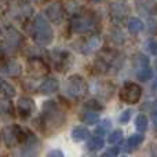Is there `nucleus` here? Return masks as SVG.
<instances>
[{
  "label": "nucleus",
  "mask_w": 157,
  "mask_h": 157,
  "mask_svg": "<svg viewBox=\"0 0 157 157\" xmlns=\"http://www.w3.org/2000/svg\"><path fill=\"white\" fill-rule=\"evenodd\" d=\"M0 36H2V30H0Z\"/></svg>",
  "instance_id": "40"
},
{
  "label": "nucleus",
  "mask_w": 157,
  "mask_h": 157,
  "mask_svg": "<svg viewBox=\"0 0 157 157\" xmlns=\"http://www.w3.org/2000/svg\"><path fill=\"white\" fill-rule=\"evenodd\" d=\"M22 72V68L14 59H3L0 62V73L7 77H18Z\"/></svg>",
  "instance_id": "13"
},
{
  "label": "nucleus",
  "mask_w": 157,
  "mask_h": 157,
  "mask_svg": "<svg viewBox=\"0 0 157 157\" xmlns=\"http://www.w3.org/2000/svg\"><path fill=\"white\" fill-rule=\"evenodd\" d=\"M86 108L92 109V110H95V112H99V110H102L103 109V105L102 103H99L98 101H95V99H90V101H87L86 102Z\"/></svg>",
  "instance_id": "30"
},
{
  "label": "nucleus",
  "mask_w": 157,
  "mask_h": 157,
  "mask_svg": "<svg viewBox=\"0 0 157 157\" xmlns=\"http://www.w3.org/2000/svg\"><path fill=\"white\" fill-rule=\"evenodd\" d=\"M50 61L58 72H65L72 63V55L63 50H54L50 52Z\"/></svg>",
  "instance_id": "9"
},
{
  "label": "nucleus",
  "mask_w": 157,
  "mask_h": 157,
  "mask_svg": "<svg viewBox=\"0 0 157 157\" xmlns=\"http://www.w3.org/2000/svg\"><path fill=\"white\" fill-rule=\"evenodd\" d=\"M50 156H62V152H58V150H54V152L50 153Z\"/></svg>",
  "instance_id": "35"
},
{
  "label": "nucleus",
  "mask_w": 157,
  "mask_h": 157,
  "mask_svg": "<svg viewBox=\"0 0 157 157\" xmlns=\"http://www.w3.org/2000/svg\"><path fill=\"white\" fill-rule=\"evenodd\" d=\"M101 43H102L101 36L91 35L90 37H87L86 40H84L83 47H81V52H83V54H87V55L94 54V52H97V50L101 47Z\"/></svg>",
  "instance_id": "15"
},
{
  "label": "nucleus",
  "mask_w": 157,
  "mask_h": 157,
  "mask_svg": "<svg viewBox=\"0 0 157 157\" xmlns=\"http://www.w3.org/2000/svg\"><path fill=\"white\" fill-rule=\"evenodd\" d=\"M22 145H24V149H22V152H21L22 155H36V153L39 152V145H40V142L37 141L35 134L30 132L28 139Z\"/></svg>",
  "instance_id": "17"
},
{
  "label": "nucleus",
  "mask_w": 157,
  "mask_h": 157,
  "mask_svg": "<svg viewBox=\"0 0 157 157\" xmlns=\"http://www.w3.org/2000/svg\"><path fill=\"white\" fill-rule=\"evenodd\" d=\"M7 13L18 22H26L32 17L33 8L25 0H13L7 7Z\"/></svg>",
  "instance_id": "6"
},
{
  "label": "nucleus",
  "mask_w": 157,
  "mask_h": 157,
  "mask_svg": "<svg viewBox=\"0 0 157 157\" xmlns=\"http://www.w3.org/2000/svg\"><path fill=\"white\" fill-rule=\"evenodd\" d=\"M110 127H112L110 121H109V120H103L102 123L98 124L97 131H95V132H97L98 135H105V134H108V131L110 130Z\"/></svg>",
  "instance_id": "28"
},
{
  "label": "nucleus",
  "mask_w": 157,
  "mask_h": 157,
  "mask_svg": "<svg viewBox=\"0 0 157 157\" xmlns=\"http://www.w3.org/2000/svg\"><path fill=\"white\" fill-rule=\"evenodd\" d=\"M135 66H136V69H142V68H145V66H149V59H147L145 55H142V54L136 55Z\"/></svg>",
  "instance_id": "29"
},
{
  "label": "nucleus",
  "mask_w": 157,
  "mask_h": 157,
  "mask_svg": "<svg viewBox=\"0 0 157 157\" xmlns=\"http://www.w3.org/2000/svg\"><path fill=\"white\" fill-rule=\"evenodd\" d=\"M65 91L69 97L75 98V99H80L88 91V86H87V81L84 80L81 76L78 75H73L66 80L65 83Z\"/></svg>",
  "instance_id": "7"
},
{
  "label": "nucleus",
  "mask_w": 157,
  "mask_h": 157,
  "mask_svg": "<svg viewBox=\"0 0 157 157\" xmlns=\"http://www.w3.org/2000/svg\"><path fill=\"white\" fill-rule=\"evenodd\" d=\"M30 35H32L33 40L40 46H47L52 41L54 32H52V28L46 15L39 14L37 17H35V19L30 24Z\"/></svg>",
  "instance_id": "2"
},
{
  "label": "nucleus",
  "mask_w": 157,
  "mask_h": 157,
  "mask_svg": "<svg viewBox=\"0 0 157 157\" xmlns=\"http://www.w3.org/2000/svg\"><path fill=\"white\" fill-rule=\"evenodd\" d=\"M123 141V131L121 130H116L109 135V144L112 145H119Z\"/></svg>",
  "instance_id": "27"
},
{
  "label": "nucleus",
  "mask_w": 157,
  "mask_h": 157,
  "mask_svg": "<svg viewBox=\"0 0 157 157\" xmlns=\"http://www.w3.org/2000/svg\"><path fill=\"white\" fill-rule=\"evenodd\" d=\"M131 116H132V110H124L121 113V116H120V123H123V124H125V123L130 121Z\"/></svg>",
  "instance_id": "32"
},
{
  "label": "nucleus",
  "mask_w": 157,
  "mask_h": 157,
  "mask_svg": "<svg viewBox=\"0 0 157 157\" xmlns=\"http://www.w3.org/2000/svg\"><path fill=\"white\" fill-rule=\"evenodd\" d=\"M147 125H149V120L145 114H139L135 119V128L139 132H145L147 130Z\"/></svg>",
  "instance_id": "25"
},
{
  "label": "nucleus",
  "mask_w": 157,
  "mask_h": 157,
  "mask_svg": "<svg viewBox=\"0 0 157 157\" xmlns=\"http://www.w3.org/2000/svg\"><path fill=\"white\" fill-rule=\"evenodd\" d=\"M15 95V88L8 81L0 80V98L2 99H11Z\"/></svg>",
  "instance_id": "19"
},
{
  "label": "nucleus",
  "mask_w": 157,
  "mask_h": 157,
  "mask_svg": "<svg viewBox=\"0 0 157 157\" xmlns=\"http://www.w3.org/2000/svg\"><path fill=\"white\" fill-rule=\"evenodd\" d=\"M127 28H128V30H130V33H132V35H138V33L144 29V22H142L141 19L134 18L132 17V18H128Z\"/></svg>",
  "instance_id": "22"
},
{
  "label": "nucleus",
  "mask_w": 157,
  "mask_h": 157,
  "mask_svg": "<svg viewBox=\"0 0 157 157\" xmlns=\"http://www.w3.org/2000/svg\"><path fill=\"white\" fill-rule=\"evenodd\" d=\"M144 139H145V136L142 135V132L130 136V139H128L127 144H125V152H132V150H135L136 147L144 142Z\"/></svg>",
  "instance_id": "20"
},
{
  "label": "nucleus",
  "mask_w": 157,
  "mask_h": 157,
  "mask_svg": "<svg viewBox=\"0 0 157 157\" xmlns=\"http://www.w3.org/2000/svg\"><path fill=\"white\" fill-rule=\"evenodd\" d=\"M90 2H92V3H101L102 0H90Z\"/></svg>",
  "instance_id": "37"
},
{
  "label": "nucleus",
  "mask_w": 157,
  "mask_h": 157,
  "mask_svg": "<svg viewBox=\"0 0 157 157\" xmlns=\"http://www.w3.org/2000/svg\"><path fill=\"white\" fill-rule=\"evenodd\" d=\"M103 145H105V142H103V139L101 138V136H92V138L87 142V149H88L90 152H97V150L102 149Z\"/></svg>",
  "instance_id": "24"
},
{
  "label": "nucleus",
  "mask_w": 157,
  "mask_h": 157,
  "mask_svg": "<svg viewBox=\"0 0 157 157\" xmlns=\"http://www.w3.org/2000/svg\"><path fill=\"white\" fill-rule=\"evenodd\" d=\"M28 66H29V72L36 77L43 76L48 72V66L46 65V62L41 57H30L28 61Z\"/></svg>",
  "instance_id": "14"
},
{
  "label": "nucleus",
  "mask_w": 157,
  "mask_h": 157,
  "mask_svg": "<svg viewBox=\"0 0 157 157\" xmlns=\"http://www.w3.org/2000/svg\"><path fill=\"white\" fill-rule=\"evenodd\" d=\"M153 116H155V119L157 120V103L153 106Z\"/></svg>",
  "instance_id": "36"
},
{
  "label": "nucleus",
  "mask_w": 157,
  "mask_h": 157,
  "mask_svg": "<svg viewBox=\"0 0 157 157\" xmlns=\"http://www.w3.org/2000/svg\"><path fill=\"white\" fill-rule=\"evenodd\" d=\"M112 39L114 40V43L116 44H121L123 41H124L123 33L120 32V30H113V32H112Z\"/></svg>",
  "instance_id": "31"
},
{
  "label": "nucleus",
  "mask_w": 157,
  "mask_h": 157,
  "mask_svg": "<svg viewBox=\"0 0 157 157\" xmlns=\"http://www.w3.org/2000/svg\"><path fill=\"white\" fill-rule=\"evenodd\" d=\"M44 13H46V17L48 18V21H51L52 24H61L63 19V15H65V10H63L62 4L58 2L48 4Z\"/></svg>",
  "instance_id": "12"
},
{
  "label": "nucleus",
  "mask_w": 157,
  "mask_h": 157,
  "mask_svg": "<svg viewBox=\"0 0 157 157\" xmlns=\"http://www.w3.org/2000/svg\"><path fill=\"white\" fill-rule=\"evenodd\" d=\"M138 78L141 81H147L150 80V77H152V69H150V66H145V68L142 69H138Z\"/></svg>",
  "instance_id": "26"
},
{
  "label": "nucleus",
  "mask_w": 157,
  "mask_h": 157,
  "mask_svg": "<svg viewBox=\"0 0 157 157\" xmlns=\"http://www.w3.org/2000/svg\"><path fill=\"white\" fill-rule=\"evenodd\" d=\"M141 97H142V88L141 86H138L135 83H127L120 91V99L124 103H128V105L138 103Z\"/></svg>",
  "instance_id": "8"
},
{
  "label": "nucleus",
  "mask_w": 157,
  "mask_h": 157,
  "mask_svg": "<svg viewBox=\"0 0 157 157\" xmlns=\"http://www.w3.org/2000/svg\"><path fill=\"white\" fill-rule=\"evenodd\" d=\"M2 10H3V2L0 0V13H2Z\"/></svg>",
  "instance_id": "38"
},
{
  "label": "nucleus",
  "mask_w": 157,
  "mask_h": 157,
  "mask_svg": "<svg viewBox=\"0 0 157 157\" xmlns=\"http://www.w3.org/2000/svg\"><path fill=\"white\" fill-rule=\"evenodd\" d=\"M147 50H149L152 54H157V43L156 41H149V44H147Z\"/></svg>",
  "instance_id": "34"
},
{
  "label": "nucleus",
  "mask_w": 157,
  "mask_h": 157,
  "mask_svg": "<svg viewBox=\"0 0 157 157\" xmlns=\"http://www.w3.org/2000/svg\"><path fill=\"white\" fill-rule=\"evenodd\" d=\"M41 128L44 132L52 134L58 131L65 123V113L58 108L55 101H47L43 105V113L40 117Z\"/></svg>",
  "instance_id": "1"
},
{
  "label": "nucleus",
  "mask_w": 157,
  "mask_h": 157,
  "mask_svg": "<svg viewBox=\"0 0 157 157\" xmlns=\"http://www.w3.org/2000/svg\"><path fill=\"white\" fill-rule=\"evenodd\" d=\"M14 113H15V106L11 105V102H8L7 99L0 101V114L2 116L11 117L14 116Z\"/></svg>",
  "instance_id": "23"
},
{
  "label": "nucleus",
  "mask_w": 157,
  "mask_h": 157,
  "mask_svg": "<svg viewBox=\"0 0 157 157\" xmlns=\"http://www.w3.org/2000/svg\"><path fill=\"white\" fill-rule=\"evenodd\" d=\"M155 88L157 90V78H156V80H155Z\"/></svg>",
  "instance_id": "39"
},
{
  "label": "nucleus",
  "mask_w": 157,
  "mask_h": 157,
  "mask_svg": "<svg viewBox=\"0 0 157 157\" xmlns=\"http://www.w3.org/2000/svg\"><path fill=\"white\" fill-rule=\"evenodd\" d=\"M80 120L84 123V124H95V123L99 120V114H98V112L92 110V109L86 108V110L81 112Z\"/></svg>",
  "instance_id": "18"
},
{
  "label": "nucleus",
  "mask_w": 157,
  "mask_h": 157,
  "mask_svg": "<svg viewBox=\"0 0 157 157\" xmlns=\"http://www.w3.org/2000/svg\"><path fill=\"white\" fill-rule=\"evenodd\" d=\"M97 25V19L90 13H76L71 21V30L78 35L90 33Z\"/></svg>",
  "instance_id": "5"
},
{
  "label": "nucleus",
  "mask_w": 157,
  "mask_h": 157,
  "mask_svg": "<svg viewBox=\"0 0 157 157\" xmlns=\"http://www.w3.org/2000/svg\"><path fill=\"white\" fill-rule=\"evenodd\" d=\"M88 136H90V131L87 130L86 127L78 125V127H75L73 130H72V139H73V141H76V142L86 141Z\"/></svg>",
  "instance_id": "21"
},
{
  "label": "nucleus",
  "mask_w": 157,
  "mask_h": 157,
  "mask_svg": "<svg viewBox=\"0 0 157 157\" xmlns=\"http://www.w3.org/2000/svg\"><path fill=\"white\" fill-rule=\"evenodd\" d=\"M109 14L114 24H121L128 15V7L123 2H113L109 6Z\"/></svg>",
  "instance_id": "11"
},
{
  "label": "nucleus",
  "mask_w": 157,
  "mask_h": 157,
  "mask_svg": "<svg viewBox=\"0 0 157 157\" xmlns=\"http://www.w3.org/2000/svg\"><path fill=\"white\" fill-rule=\"evenodd\" d=\"M29 131L18 127V125H7L2 131V138L4 141L6 146L13 149V147L22 145L29 136Z\"/></svg>",
  "instance_id": "4"
},
{
  "label": "nucleus",
  "mask_w": 157,
  "mask_h": 157,
  "mask_svg": "<svg viewBox=\"0 0 157 157\" xmlns=\"http://www.w3.org/2000/svg\"><path fill=\"white\" fill-rule=\"evenodd\" d=\"M24 44V36L21 35L18 29L14 26H8L4 32V40L0 47V51L3 52V58L7 55H13L21 48Z\"/></svg>",
  "instance_id": "3"
},
{
  "label": "nucleus",
  "mask_w": 157,
  "mask_h": 157,
  "mask_svg": "<svg viewBox=\"0 0 157 157\" xmlns=\"http://www.w3.org/2000/svg\"><path fill=\"white\" fill-rule=\"evenodd\" d=\"M58 88H59V83H58V80L55 77H47L46 80H43V83L39 86V92H41V94H54V92L58 91Z\"/></svg>",
  "instance_id": "16"
},
{
  "label": "nucleus",
  "mask_w": 157,
  "mask_h": 157,
  "mask_svg": "<svg viewBox=\"0 0 157 157\" xmlns=\"http://www.w3.org/2000/svg\"><path fill=\"white\" fill-rule=\"evenodd\" d=\"M35 110H36V105L32 98L25 97V95L18 98L15 105V113L18 114V117H21L22 120H26L35 113Z\"/></svg>",
  "instance_id": "10"
},
{
  "label": "nucleus",
  "mask_w": 157,
  "mask_h": 157,
  "mask_svg": "<svg viewBox=\"0 0 157 157\" xmlns=\"http://www.w3.org/2000/svg\"><path fill=\"white\" fill-rule=\"evenodd\" d=\"M119 155V149L117 147H112V149H108L105 153H103V156L105 157H109V156H117Z\"/></svg>",
  "instance_id": "33"
}]
</instances>
